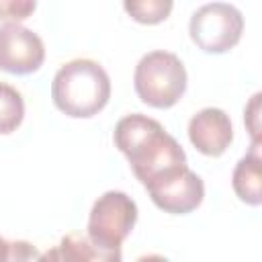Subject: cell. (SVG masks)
Returning a JSON list of instances; mask_svg holds the SVG:
<instances>
[{"label": "cell", "instance_id": "1", "mask_svg": "<svg viewBox=\"0 0 262 262\" xmlns=\"http://www.w3.org/2000/svg\"><path fill=\"white\" fill-rule=\"evenodd\" d=\"M113 137L141 184L172 166L186 164L182 145L160 125V121L141 113L123 117L117 123Z\"/></svg>", "mask_w": 262, "mask_h": 262}, {"label": "cell", "instance_id": "12", "mask_svg": "<svg viewBox=\"0 0 262 262\" xmlns=\"http://www.w3.org/2000/svg\"><path fill=\"white\" fill-rule=\"evenodd\" d=\"M125 12L141 25H158L172 12L174 0H123Z\"/></svg>", "mask_w": 262, "mask_h": 262}, {"label": "cell", "instance_id": "4", "mask_svg": "<svg viewBox=\"0 0 262 262\" xmlns=\"http://www.w3.org/2000/svg\"><path fill=\"white\" fill-rule=\"evenodd\" d=\"M135 201L121 190H106L90 209L88 237L100 252L108 256V260H121V244L135 227Z\"/></svg>", "mask_w": 262, "mask_h": 262}, {"label": "cell", "instance_id": "3", "mask_svg": "<svg viewBox=\"0 0 262 262\" xmlns=\"http://www.w3.org/2000/svg\"><path fill=\"white\" fill-rule=\"evenodd\" d=\"M186 70L176 53L149 51L135 66L133 84L141 102L154 108L174 106L186 90Z\"/></svg>", "mask_w": 262, "mask_h": 262}, {"label": "cell", "instance_id": "9", "mask_svg": "<svg viewBox=\"0 0 262 262\" xmlns=\"http://www.w3.org/2000/svg\"><path fill=\"white\" fill-rule=\"evenodd\" d=\"M260 141H252V149L235 164L231 184L239 201L258 207L262 203V158H260Z\"/></svg>", "mask_w": 262, "mask_h": 262}, {"label": "cell", "instance_id": "16", "mask_svg": "<svg viewBox=\"0 0 262 262\" xmlns=\"http://www.w3.org/2000/svg\"><path fill=\"white\" fill-rule=\"evenodd\" d=\"M8 252H10V242L0 237V260H8Z\"/></svg>", "mask_w": 262, "mask_h": 262}, {"label": "cell", "instance_id": "10", "mask_svg": "<svg viewBox=\"0 0 262 262\" xmlns=\"http://www.w3.org/2000/svg\"><path fill=\"white\" fill-rule=\"evenodd\" d=\"M41 258H59V260H108L104 252H100L90 237L78 235V233H68L61 237L59 246L55 252H47Z\"/></svg>", "mask_w": 262, "mask_h": 262}, {"label": "cell", "instance_id": "15", "mask_svg": "<svg viewBox=\"0 0 262 262\" xmlns=\"http://www.w3.org/2000/svg\"><path fill=\"white\" fill-rule=\"evenodd\" d=\"M258 100H260V94H254L248 108H246V121H248V127H250L254 141H260V137H258Z\"/></svg>", "mask_w": 262, "mask_h": 262}, {"label": "cell", "instance_id": "14", "mask_svg": "<svg viewBox=\"0 0 262 262\" xmlns=\"http://www.w3.org/2000/svg\"><path fill=\"white\" fill-rule=\"evenodd\" d=\"M29 258H39V252L29 242H10L8 260H29Z\"/></svg>", "mask_w": 262, "mask_h": 262}, {"label": "cell", "instance_id": "8", "mask_svg": "<svg viewBox=\"0 0 262 262\" xmlns=\"http://www.w3.org/2000/svg\"><path fill=\"white\" fill-rule=\"evenodd\" d=\"M188 139L205 156H221L233 141L231 119L225 111L207 106L192 115L188 121Z\"/></svg>", "mask_w": 262, "mask_h": 262}, {"label": "cell", "instance_id": "2", "mask_svg": "<svg viewBox=\"0 0 262 262\" xmlns=\"http://www.w3.org/2000/svg\"><path fill=\"white\" fill-rule=\"evenodd\" d=\"M53 104L68 117L88 119L98 115L111 98V78L106 70L86 57L63 63L51 82Z\"/></svg>", "mask_w": 262, "mask_h": 262}, {"label": "cell", "instance_id": "7", "mask_svg": "<svg viewBox=\"0 0 262 262\" xmlns=\"http://www.w3.org/2000/svg\"><path fill=\"white\" fill-rule=\"evenodd\" d=\"M45 61V45L37 33L6 23L0 27V70L16 76L37 72Z\"/></svg>", "mask_w": 262, "mask_h": 262}, {"label": "cell", "instance_id": "6", "mask_svg": "<svg viewBox=\"0 0 262 262\" xmlns=\"http://www.w3.org/2000/svg\"><path fill=\"white\" fill-rule=\"evenodd\" d=\"M143 186L154 205L170 215H186L205 199V184L201 176L186 164H178L156 174Z\"/></svg>", "mask_w": 262, "mask_h": 262}, {"label": "cell", "instance_id": "5", "mask_svg": "<svg viewBox=\"0 0 262 262\" xmlns=\"http://www.w3.org/2000/svg\"><path fill=\"white\" fill-rule=\"evenodd\" d=\"M188 33L194 45L205 53H225L239 43L244 16L233 4L209 2L192 12Z\"/></svg>", "mask_w": 262, "mask_h": 262}, {"label": "cell", "instance_id": "11", "mask_svg": "<svg viewBox=\"0 0 262 262\" xmlns=\"http://www.w3.org/2000/svg\"><path fill=\"white\" fill-rule=\"evenodd\" d=\"M23 117L25 100L20 92L10 84L0 82V135L16 131V127L23 123Z\"/></svg>", "mask_w": 262, "mask_h": 262}, {"label": "cell", "instance_id": "13", "mask_svg": "<svg viewBox=\"0 0 262 262\" xmlns=\"http://www.w3.org/2000/svg\"><path fill=\"white\" fill-rule=\"evenodd\" d=\"M37 8V0H0V20L20 23Z\"/></svg>", "mask_w": 262, "mask_h": 262}]
</instances>
